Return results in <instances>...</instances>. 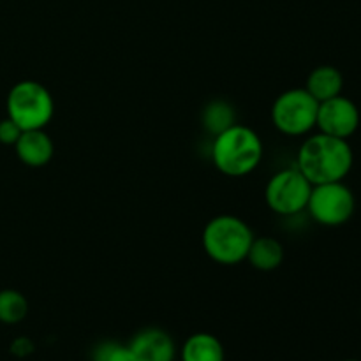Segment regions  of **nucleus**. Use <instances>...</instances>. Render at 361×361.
I'll use <instances>...</instances> for the list:
<instances>
[{
  "mask_svg": "<svg viewBox=\"0 0 361 361\" xmlns=\"http://www.w3.org/2000/svg\"><path fill=\"white\" fill-rule=\"evenodd\" d=\"M355 162V154L348 140L314 134L300 147L296 168L312 185L330 182H344Z\"/></svg>",
  "mask_w": 361,
  "mask_h": 361,
  "instance_id": "f257e3e1",
  "label": "nucleus"
},
{
  "mask_svg": "<svg viewBox=\"0 0 361 361\" xmlns=\"http://www.w3.org/2000/svg\"><path fill=\"white\" fill-rule=\"evenodd\" d=\"M263 141L250 127L235 123L214 136L212 161L226 176H245L259 166L263 159Z\"/></svg>",
  "mask_w": 361,
  "mask_h": 361,
  "instance_id": "f03ea898",
  "label": "nucleus"
},
{
  "mask_svg": "<svg viewBox=\"0 0 361 361\" xmlns=\"http://www.w3.org/2000/svg\"><path fill=\"white\" fill-rule=\"evenodd\" d=\"M203 249L212 261L233 267L247 259L254 233L245 221L235 215L214 217L203 229Z\"/></svg>",
  "mask_w": 361,
  "mask_h": 361,
  "instance_id": "7ed1b4c3",
  "label": "nucleus"
},
{
  "mask_svg": "<svg viewBox=\"0 0 361 361\" xmlns=\"http://www.w3.org/2000/svg\"><path fill=\"white\" fill-rule=\"evenodd\" d=\"M7 116L21 130L44 129L55 115V102L48 88L34 80L18 81L7 94Z\"/></svg>",
  "mask_w": 361,
  "mask_h": 361,
  "instance_id": "20e7f679",
  "label": "nucleus"
},
{
  "mask_svg": "<svg viewBox=\"0 0 361 361\" xmlns=\"http://www.w3.org/2000/svg\"><path fill=\"white\" fill-rule=\"evenodd\" d=\"M319 102L305 88H291L275 99L271 122L286 136H305L316 127Z\"/></svg>",
  "mask_w": 361,
  "mask_h": 361,
  "instance_id": "39448f33",
  "label": "nucleus"
},
{
  "mask_svg": "<svg viewBox=\"0 0 361 361\" xmlns=\"http://www.w3.org/2000/svg\"><path fill=\"white\" fill-rule=\"evenodd\" d=\"M307 210L317 224L338 228L355 215L356 197L344 182L319 183L312 185Z\"/></svg>",
  "mask_w": 361,
  "mask_h": 361,
  "instance_id": "423d86ee",
  "label": "nucleus"
},
{
  "mask_svg": "<svg viewBox=\"0 0 361 361\" xmlns=\"http://www.w3.org/2000/svg\"><path fill=\"white\" fill-rule=\"evenodd\" d=\"M310 192L312 183L303 176V173L298 168H286L268 180L264 200L271 212L291 217L307 210Z\"/></svg>",
  "mask_w": 361,
  "mask_h": 361,
  "instance_id": "0eeeda50",
  "label": "nucleus"
},
{
  "mask_svg": "<svg viewBox=\"0 0 361 361\" xmlns=\"http://www.w3.org/2000/svg\"><path fill=\"white\" fill-rule=\"evenodd\" d=\"M360 120L358 106L341 94L337 97L319 102L316 127L319 133L328 134V136L349 140L358 130Z\"/></svg>",
  "mask_w": 361,
  "mask_h": 361,
  "instance_id": "6e6552de",
  "label": "nucleus"
},
{
  "mask_svg": "<svg viewBox=\"0 0 361 361\" xmlns=\"http://www.w3.org/2000/svg\"><path fill=\"white\" fill-rule=\"evenodd\" d=\"M127 345L134 361H175L176 356L175 341L161 328H145L137 331Z\"/></svg>",
  "mask_w": 361,
  "mask_h": 361,
  "instance_id": "1a4fd4ad",
  "label": "nucleus"
},
{
  "mask_svg": "<svg viewBox=\"0 0 361 361\" xmlns=\"http://www.w3.org/2000/svg\"><path fill=\"white\" fill-rule=\"evenodd\" d=\"M14 150L25 166L42 168L53 159L55 145L51 137L44 133V129H32L21 133L20 140L14 145Z\"/></svg>",
  "mask_w": 361,
  "mask_h": 361,
  "instance_id": "9d476101",
  "label": "nucleus"
},
{
  "mask_svg": "<svg viewBox=\"0 0 361 361\" xmlns=\"http://www.w3.org/2000/svg\"><path fill=\"white\" fill-rule=\"evenodd\" d=\"M305 90L317 102H324L342 94V90H344V76H342L337 67L319 66L307 78Z\"/></svg>",
  "mask_w": 361,
  "mask_h": 361,
  "instance_id": "9b49d317",
  "label": "nucleus"
},
{
  "mask_svg": "<svg viewBox=\"0 0 361 361\" xmlns=\"http://www.w3.org/2000/svg\"><path fill=\"white\" fill-rule=\"evenodd\" d=\"M182 361H224V345L212 334H194L183 342L180 351Z\"/></svg>",
  "mask_w": 361,
  "mask_h": 361,
  "instance_id": "f8f14e48",
  "label": "nucleus"
},
{
  "mask_svg": "<svg viewBox=\"0 0 361 361\" xmlns=\"http://www.w3.org/2000/svg\"><path fill=\"white\" fill-rule=\"evenodd\" d=\"M245 261H249L250 267L259 271L277 270L284 261V247L271 236H261V238L254 236Z\"/></svg>",
  "mask_w": 361,
  "mask_h": 361,
  "instance_id": "ddd939ff",
  "label": "nucleus"
},
{
  "mask_svg": "<svg viewBox=\"0 0 361 361\" xmlns=\"http://www.w3.org/2000/svg\"><path fill=\"white\" fill-rule=\"evenodd\" d=\"M28 300L18 289L0 291V323L18 324L27 317Z\"/></svg>",
  "mask_w": 361,
  "mask_h": 361,
  "instance_id": "4468645a",
  "label": "nucleus"
},
{
  "mask_svg": "<svg viewBox=\"0 0 361 361\" xmlns=\"http://www.w3.org/2000/svg\"><path fill=\"white\" fill-rule=\"evenodd\" d=\"M235 111H233L231 106L224 101H214L204 108L203 111V126L208 133H212L214 136L221 134L222 130L229 129L231 126H235Z\"/></svg>",
  "mask_w": 361,
  "mask_h": 361,
  "instance_id": "2eb2a0df",
  "label": "nucleus"
},
{
  "mask_svg": "<svg viewBox=\"0 0 361 361\" xmlns=\"http://www.w3.org/2000/svg\"><path fill=\"white\" fill-rule=\"evenodd\" d=\"M92 361H134L129 345L115 341H104L97 344L92 351Z\"/></svg>",
  "mask_w": 361,
  "mask_h": 361,
  "instance_id": "dca6fc26",
  "label": "nucleus"
},
{
  "mask_svg": "<svg viewBox=\"0 0 361 361\" xmlns=\"http://www.w3.org/2000/svg\"><path fill=\"white\" fill-rule=\"evenodd\" d=\"M21 127L18 126L16 122L6 116L4 120H0V143L2 145H9V147H14L16 141L20 140L21 136Z\"/></svg>",
  "mask_w": 361,
  "mask_h": 361,
  "instance_id": "f3484780",
  "label": "nucleus"
},
{
  "mask_svg": "<svg viewBox=\"0 0 361 361\" xmlns=\"http://www.w3.org/2000/svg\"><path fill=\"white\" fill-rule=\"evenodd\" d=\"M9 351L11 355H14L16 358H28V356L35 351V345L28 337H18L11 342Z\"/></svg>",
  "mask_w": 361,
  "mask_h": 361,
  "instance_id": "a211bd4d",
  "label": "nucleus"
},
{
  "mask_svg": "<svg viewBox=\"0 0 361 361\" xmlns=\"http://www.w3.org/2000/svg\"><path fill=\"white\" fill-rule=\"evenodd\" d=\"M345 361H358V360H345Z\"/></svg>",
  "mask_w": 361,
  "mask_h": 361,
  "instance_id": "6ab92c4d",
  "label": "nucleus"
}]
</instances>
